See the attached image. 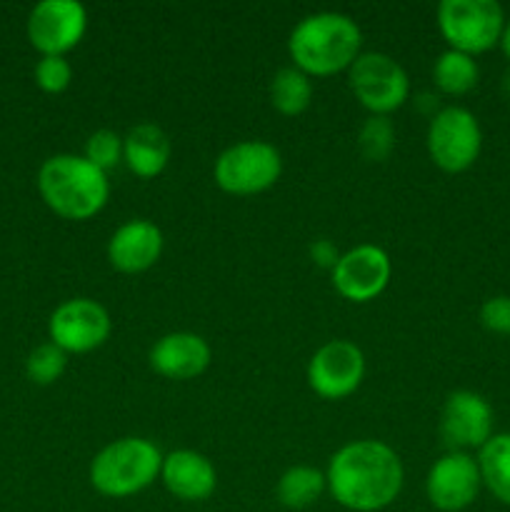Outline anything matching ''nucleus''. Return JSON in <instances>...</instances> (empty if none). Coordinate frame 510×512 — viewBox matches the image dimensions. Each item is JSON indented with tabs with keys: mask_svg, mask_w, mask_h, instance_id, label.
<instances>
[{
	"mask_svg": "<svg viewBox=\"0 0 510 512\" xmlns=\"http://www.w3.org/2000/svg\"><path fill=\"white\" fill-rule=\"evenodd\" d=\"M85 160H90L95 168L108 173L110 168H115L123 160V138L115 130H95L88 143H85Z\"/></svg>",
	"mask_w": 510,
	"mask_h": 512,
	"instance_id": "obj_25",
	"label": "nucleus"
},
{
	"mask_svg": "<svg viewBox=\"0 0 510 512\" xmlns=\"http://www.w3.org/2000/svg\"><path fill=\"white\" fill-rule=\"evenodd\" d=\"M348 83L360 105L373 115L393 113L410 95L408 73L385 53H360L348 68Z\"/></svg>",
	"mask_w": 510,
	"mask_h": 512,
	"instance_id": "obj_8",
	"label": "nucleus"
},
{
	"mask_svg": "<svg viewBox=\"0 0 510 512\" xmlns=\"http://www.w3.org/2000/svg\"><path fill=\"white\" fill-rule=\"evenodd\" d=\"M88 13L78 0H43L28 18V38L43 55H65L83 40Z\"/></svg>",
	"mask_w": 510,
	"mask_h": 512,
	"instance_id": "obj_11",
	"label": "nucleus"
},
{
	"mask_svg": "<svg viewBox=\"0 0 510 512\" xmlns=\"http://www.w3.org/2000/svg\"><path fill=\"white\" fill-rule=\"evenodd\" d=\"M365 375L363 350L350 340H330L308 363V385L323 400H343L360 388Z\"/></svg>",
	"mask_w": 510,
	"mask_h": 512,
	"instance_id": "obj_9",
	"label": "nucleus"
},
{
	"mask_svg": "<svg viewBox=\"0 0 510 512\" xmlns=\"http://www.w3.org/2000/svg\"><path fill=\"white\" fill-rule=\"evenodd\" d=\"M45 205L65 220H88L105 208L110 195L108 175L85 155H53L38 173Z\"/></svg>",
	"mask_w": 510,
	"mask_h": 512,
	"instance_id": "obj_3",
	"label": "nucleus"
},
{
	"mask_svg": "<svg viewBox=\"0 0 510 512\" xmlns=\"http://www.w3.org/2000/svg\"><path fill=\"white\" fill-rule=\"evenodd\" d=\"M480 470L478 460L468 453H445L438 463L430 468L425 480V493L430 505L440 512H460L475 503L480 493Z\"/></svg>",
	"mask_w": 510,
	"mask_h": 512,
	"instance_id": "obj_14",
	"label": "nucleus"
},
{
	"mask_svg": "<svg viewBox=\"0 0 510 512\" xmlns=\"http://www.w3.org/2000/svg\"><path fill=\"white\" fill-rule=\"evenodd\" d=\"M503 90H505V95H508V98H510V70L503 75Z\"/></svg>",
	"mask_w": 510,
	"mask_h": 512,
	"instance_id": "obj_30",
	"label": "nucleus"
},
{
	"mask_svg": "<svg viewBox=\"0 0 510 512\" xmlns=\"http://www.w3.org/2000/svg\"><path fill=\"white\" fill-rule=\"evenodd\" d=\"M170 153V138L165 130L155 123H140L128 130L123 138V160L138 178H155L168 165Z\"/></svg>",
	"mask_w": 510,
	"mask_h": 512,
	"instance_id": "obj_18",
	"label": "nucleus"
},
{
	"mask_svg": "<svg viewBox=\"0 0 510 512\" xmlns=\"http://www.w3.org/2000/svg\"><path fill=\"white\" fill-rule=\"evenodd\" d=\"M73 80V68L63 55H43L40 63L35 65V83L45 93H63Z\"/></svg>",
	"mask_w": 510,
	"mask_h": 512,
	"instance_id": "obj_26",
	"label": "nucleus"
},
{
	"mask_svg": "<svg viewBox=\"0 0 510 512\" xmlns=\"http://www.w3.org/2000/svg\"><path fill=\"white\" fill-rule=\"evenodd\" d=\"M328 490V480L325 473L310 465H295L288 468L278 480V503L288 510H305L320 500V495Z\"/></svg>",
	"mask_w": 510,
	"mask_h": 512,
	"instance_id": "obj_19",
	"label": "nucleus"
},
{
	"mask_svg": "<svg viewBox=\"0 0 510 512\" xmlns=\"http://www.w3.org/2000/svg\"><path fill=\"white\" fill-rule=\"evenodd\" d=\"M160 480L170 495L185 503H203L215 493V485H218L213 463L195 450H173L163 455Z\"/></svg>",
	"mask_w": 510,
	"mask_h": 512,
	"instance_id": "obj_17",
	"label": "nucleus"
},
{
	"mask_svg": "<svg viewBox=\"0 0 510 512\" xmlns=\"http://www.w3.org/2000/svg\"><path fill=\"white\" fill-rule=\"evenodd\" d=\"M480 323L490 333L510 335V295H495L480 308Z\"/></svg>",
	"mask_w": 510,
	"mask_h": 512,
	"instance_id": "obj_27",
	"label": "nucleus"
},
{
	"mask_svg": "<svg viewBox=\"0 0 510 512\" xmlns=\"http://www.w3.org/2000/svg\"><path fill=\"white\" fill-rule=\"evenodd\" d=\"M440 435L455 453L483 448L493 438V408L473 390H455L448 395L440 415Z\"/></svg>",
	"mask_w": 510,
	"mask_h": 512,
	"instance_id": "obj_13",
	"label": "nucleus"
},
{
	"mask_svg": "<svg viewBox=\"0 0 510 512\" xmlns=\"http://www.w3.org/2000/svg\"><path fill=\"white\" fill-rule=\"evenodd\" d=\"M313 100V83H310V75H305L303 70L290 65V68H280L278 73L270 80V103L278 110L280 115H295L305 113Z\"/></svg>",
	"mask_w": 510,
	"mask_h": 512,
	"instance_id": "obj_21",
	"label": "nucleus"
},
{
	"mask_svg": "<svg viewBox=\"0 0 510 512\" xmlns=\"http://www.w3.org/2000/svg\"><path fill=\"white\" fill-rule=\"evenodd\" d=\"M163 453L145 438H120L105 445L90 463V485L105 498H130L160 478Z\"/></svg>",
	"mask_w": 510,
	"mask_h": 512,
	"instance_id": "obj_4",
	"label": "nucleus"
},
{
	"mask_svg": "<svg viewBox=\"0 0 510 512\" xmlns=\"http://www.w3.org/2000/svg\"><path fill=\"white\" fill-rule=\"evenodd\" d=\"M393 265L388 253L378 245H358L340 255L333 268V285L350 303H370L390 283Z\"/></svg>",
	"mask_w": 510,
	"mask_h": 512,
	"instance_id": "obj_12",
	"label": "nucleus"
},
{
	"mask_svg": "<svg viewBox=\"0 0 510 512\" xmlns=\"http://www.w3.org/2000/svg\"><path fill=\"white\" fill-rule=\"evenodd\" d=\"M403 463L380 440H355L330 458L328 490L335 503L353 512H378L395 503L403 490Z\"/></svg>",
	"mask_w": 510,
	"mask_h": 512,
	"instance_id": "obj_1",
	"label": "nucleus"
},
{
	"mask_svg": "<svg viewBox=\"0 0 510 512\" xmlns=\"http://www.w3.org/2000/svg\"><path fill=\"white\" fill-rule=\"evenodd\" d=\"M283 173L278 148L265 140H243L230 145L215 160V183L230 195H255L273 188Z\"/></svg>",
	"mask_w": 510,
	"mask_h": 512,
	"instance_id": "obj_6",
	"label": "nucleus"
},
{
	"mask_svg": "<svg viewBox=\"0 0 510 512\" xmlns=\"http://www.w3.org/2000/svg\"><path fill=\"white\" fill-rule=\"evenodd\" d=\"M480 480L503 505H510V433L493 435L478 453Z\"/></svg>",
	"mask_w": 510,
	"mask_h": 512,
	"instance_id": "obj_20",
	"label": "nucleus"
},
{
	"mask_svg": "<svg viewBox=\"0 0 510 512\" xmlns=\"http://www.w3.org/2000/svg\"><path fill=\"white\" fill-rule=\"evenodd\" d=\"M358 145L365 160L380 163V160L388 158L395 148V128L388 120V115H370L363 123V128H360Z\"/></svg>",
	"mask_w": 510,
	"mask_h": 512,
	"instance_id": "obj_23",
	"label": "nucleus"
},
{
	"mask_svg": "<svg viewBox=\"0 0 510 512\" xmlns=\"http://www.w3.org/2000/svg\"><path fill=\"white\" fill-rule=\"evenodd\" d=\"M360 35L358 23L345 13H313L305 15L293 28L288 38V53L293 58L295 68L305 75L325 78L340 70H348L360 55Z\"/></svg>",
	"mask_w": 510,
	"mask_h": 512,
	"instance_id": "obj_2",
	"label": "nucleus"
},
{
	"mask_svg": "<svg viewBox=\"0 0 510 512\" xmlns=\"http://www.w3.org/2000/svg\"><path fill=\"white\" fill-rule=\"evenodd\" d=\"M65 365H68V353L55 343H43L28 355L25 370L35 385H53L65 373Z\"/></svg>",
	"mask_w": 510,
	"mask_h": 512,
	"instance_id": "obj_24",
	"label": "nucleus"
},
{
	"mask_svg": "<svg viewBox=\"0 0 510 512\" xmlns=\"http://www.w3.org/2000/svg\"><path fill=\"white\" fill-rule=\"evenodd\" d=\"M478 63L473 55L458 53V50H445L433 65V80L445 95H465L478 85Z\"/></svg>",
	"mask_w": 510,
	"mask_h": 512,
	"instance_id": "obj_22",
	"label": "nucleus"
},
{
	"mask_svg": "<svg viewBox=\"0 0 510 512\" xmlns=\"http://www.w3.org/2000/svg\"><path fill=\"white\" fill-rule=\"evenodd\" d=\"M483 130L468 108L448 105L438 110L428 125V153L445 173H463L478 160Z\"/></svg>",
	"mask_w": 510,
	"mask_h": 512,
	"instance_id": "obj_7",
	"label": "nucleus"
},
{
	"mask_svg": "<svg viewBox=\"0 0 510 512\" xmlns=\"http://www.w3.org/2000/svg\"><path fill=\"white\" fill-rule=\"evenodd\" d=\"M313 258L318 260L320 265H333V268L335 263H338V253H335L333 245L325 243V240H320V243L313 245Z\"/></svg>",
	"mask_w": 510,
	"mask_h": 512,
	"instance_id": "obj_28",
	"label": "nucleus"
},
{
	"mask_svg": "<svg viewBox=\"0 0 510 512\" xmlns=\"http://www.w3.org/2000/svg\"><path fill=\"white\" fill-rule=\"evenodd\" d=\"M438 28L450 50L478 55L500 43L505 13L495 0H443L438 5Z\"/></svg>",
	"mask_w": 510,
	"mask_h": 512,
	"instance_id": "obj_5",
	"label": "nucleus"
},
{
	"mask_svg": "<svg viewBox=\"0 0 510 512\" xmlns=\"http://www.w3.org/2000/svg\"><path fill=\"white\" fill-rule=\"evenodd\" d=\"M500 45H503L505 58L510 60V20H508V23H505V30H503V38H500Z\"/></svg>",
	"mask_w": 510,
	"mask_h": 512,
	"instance_id": "obj_29",
	"label": "nucleus"
},
{
	"mask_svg": "<svg viewBox=\"0 0 510 512\" xmlns=\"http://www.w3.org/2000/svg\"><path fill=\"white\" fill-rule=\"evenodd\" d=\"M163 253V233L155 223L143 218L128 220L113 233L108 243V260L120 273H145Z\"/></svg>",
	"mask_w": 510,
	"mask_h": 512,
	"instance_id": "obj_15",
	"label": "nucleus"
},
{
	"mask_svg": "<svg viewBox=\"0 0 510 512\" xmlns=\"http://www.w3.org/2000/svg\"><path fill=\"white\" fill-rule=\"evenodd\" d=\"M150 368L168 380H193L208 370L213 350L195 333H168L150 348Z\"/></svg>",
	"mask_w": 510,
	"mask_h": 512,
	"instance_id": "obj_16",
	"label": "nucleus"
},
{
	"mask_svg": "<svg viewBox=\"0 0 510 512\" xmlns=\"http://www.w3.org/2000/svg\"><path fill=\"white\" fill-rule=\"evenodd\" d=\"M50 343L65 353H90L110 335V315L90 298L65 300L50 315Z\"/></svg>",
	"mask_w": 510,
	"mask_h": 512,
	"instance_id": "obj_10",
	"label": "nucleus"
}]
</instances>
